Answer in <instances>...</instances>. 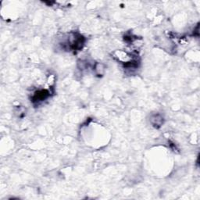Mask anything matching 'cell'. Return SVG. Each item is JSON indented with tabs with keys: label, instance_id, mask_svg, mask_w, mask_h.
Segmentation results:
<instances>
[{
	"label": "cell",
	"instance_id": "obj_1",
	"mask_svg": "<svg viewBox=\"0 0 200 200\" xmlns=\"http://www.w3.org/2000/svg\"><path fill=\"white\" fill-rule=\"evenodd\" d=\"M151 122H152V124H153V126H155L156 127H160L161 125L163 124V118L160 115H156L152 117Z\"/></svg>",
	"mask_w": 200,
	"mask_h": 200
}]
</instances>
